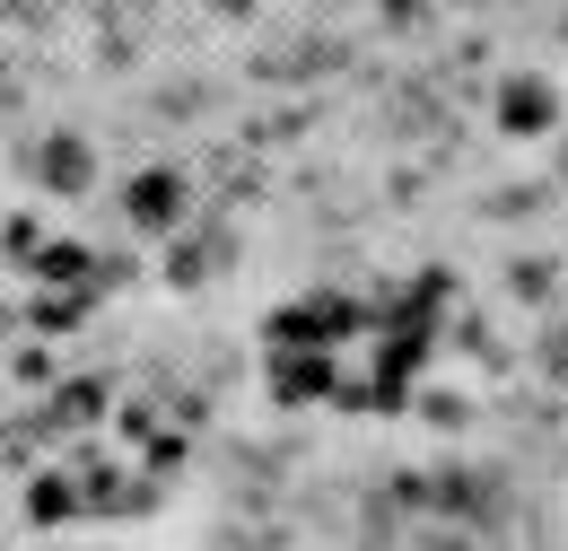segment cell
<instances>
[{"label":"cell","instance_id":"cell-1","mask_svg":"<svg viewBox=\"0 0 568 551\" xmlns=\"http://www.w3.org/2000/svg\"><path fill=\"white\" fill-rule=\"evenodd\" d=\"M184 202H193V184H184L175 167H149V176H132V193H123V219H132L141 237H175V228H184Z\"/></svg>","mask_w":568,"mask_h":551},{"label":"cell","instance_id":"cell-2","mask_svg":"<svg viewBox=\"0 0 568 551\" xmlns=\"http://www.w3.org/2000/svg\"><path fill=\"white\" fill-rule=\"evenodd\" d=\"M27 176H36L44 193H88V184H97V149H88V132H44L36 149H27Z\"/></svg>","mask_w":568,"mask_h":551},{"label":"cell","instance_id":"cell-3","mask_svg":"<svg viewBox=\"0 0 568 551\" xmlns=\"http://www.w3.org/2000/svg\"><path fill=\"white\" fill-rule=\"evenodd\" d=\"M498 123H507V132H560V97H551V79L516 70V79L498 88Z\"/></svg>","mask_w":568,"mask_h":551},{"label":"cell","instance_id":"cell-4","mask_svg":"<svg viewBox=\"0 0 568 551\" xmlns=\"http://www.w3.org/2000/svg\"><path fill=\"white\" fill-rule=\"evenodd\" d=\"M227 246H236L227 228H202V237H175V246H166V280H175V289H202V280H211L219 263H227Z\"/></svg>","mask_w":568,"mask_h":551},{"label":"cell","instance_id":"cell-5","mask_svg":"<svg viewBox=\"0 0 568 551\" xmlns=\"http://www.w3.org/2000/svg\"><path fill=\"white\" fill-rule=\"evenodd\" d=\"M507 298H525V307H551V298H560V263H551V254H525V263H507Z\"/></svg>","mask_w":568,"mask_h":551},{"label":"cell","instance_id":"cell-6","mask_svg":"<svg viewBox=\"0 0 568 551\" xmlns=\"http://www.w3.org/2000/svg\"><path fill=\"white\" fill-rule=\"evenodd\" d=\"M105 412V385H62L53 394V429H79V420H97Z\"/></svg>","mask_w":568,"mask_h":551},{"label":"cell","instance_id":"cell-7","mask_svg":"<svg viewBox=\"0 0 568 551\" xmlns=\"http://www.w3.org/2000/svg\"><path fill=\"white\" fill-rule=\"evenodd\" d=\"M534 359H542V377H551V385H568V315L542 333V350H534Z\"/></svg>","mask_w":568,"mask_h":551},{"label":"cell","instance_id":"cell-8","mask_svg":"<svg viewBox=\"0 0 568 551\" xmlns=\"http://www.w3.org/2000/svg\"><path fill=\"white\" fill-rule=\"evenodd\" d=\"M420 420H437V429H455V420H464V394H428V412Z\"/></svg>","mask_w":568,"mask_h":551},{"label":"cell","instance_id":"cell-9","mask_svg":"<svg viewBox=\"0 0 568 551\" xmlns=\"http://www.w3.org/2000/svg\"><path fill=\"white\" fill-rule=\"evenodd\" d=\"M420 551H481V543H473V525H446V534H428Z\"/></svg>","mask_w":568,"mask_h":551},{"label":"cell","instance_id":"cell-10","mask_svg":"<svg viewBox=\"0 0 568 551\" xmlns=\"http://www.w3.org/2000/svg\"><path fill=\"white\" fill-rule=\"evenodd\" d=\"M385 18H394V27H412V18H420V0H385Z\"/></svg>","mask_w":568,"mask_h":551},{"label":"cell","instance_id":"cell-11","mask_svg":"<svg viewBox=\"0 0 568 551\" xmlns=\"http://www.w3.org/2000/svg\"><path fill=\"white\" fill-rule=\"evenodd\" d=\"M0 106H18V70L0 62Z\"/></svg>","mask_w":568,"mask_h":551},{"label":"cell","instance_id":"cell-12","mask_svg":"<svg viewBox=\"0 0 568 551\" xmlns=\"http://www.w3.org/2000/svg\"><path fill=\"white\" fill-rule=\"evenodd\" d=\"M560 176H568V132H560Z\"/></svg>","mask_w":568,"mask_h":551}]
</instances>
